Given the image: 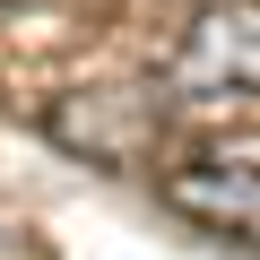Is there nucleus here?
<instances>
[{
  "label": "nucleus",
  "instance_id": "nucleus-1",
  "mask_svg": "<svg viewBox=\"0 0 260 260\" xmlns=\"http://www.w3.org/2000/svg\"><path fill=\"white\" fill-rule=\"evenodd\" d=\"M174 104H260V0H217L165 61Z\"/></svg>",
  "mask_w": 260,
  "mask_h": 260
},
{
  "label": "nucleus",
  "instance_id": "nucleus-2",
  "mask_svg": "<svg viewBox=\"0 0 260 260\" xmlns=\"http://www.w3.org/2000/svg\"><path fill=\"white\" fill-rule=\"evenodd\" d=\"M165 208L191 217L200 234L260 243V156H200V165L165 174Z\"/></svg>",
  "mask_w": 260,
  "mask_h": 260
}]
</instances>
